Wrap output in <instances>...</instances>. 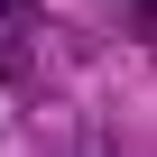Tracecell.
Here are the masks:
<instances>
[{
    "mask_svg": "<svg viewBox=\"0 0 157 157\" xmlns=\"http://www.w3.org/2000/svg\"><path fill=\"white\" fill-rule=\"evenodd\" d=\"M0 19H28V0H0Z\"/></svg>",
    "mask_w": 157,
    "mask_h": 157,
    "instance_id": "obj_1",
    "label": "cell"
},
{
    "mask_svg": "<svg viewBox=\"0 0 157 157\" xmlns=\"http://www.w3.org/2000/svg\"><path fill=\"white\" fill-rule=\"evenodd\" d=\"M129 10H139V28H148V0H129Z\"/></svg>",
    "mask_w": 157,
    "mask_h": 157,
    "instance_id": "obj_2",
    "label": "cell"
}]
</instances>
